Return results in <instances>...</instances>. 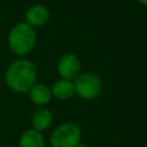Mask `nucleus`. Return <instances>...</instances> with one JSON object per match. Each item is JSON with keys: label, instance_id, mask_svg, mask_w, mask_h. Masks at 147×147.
<instances>
[{"label": "nucleus", "instance_id": "nucleus-6", "mask_svg": "<svg viewBox=\"0 0 147 147\" xmlns=\"http://www.w3.org/2000/svg\"><path fill=\"white\" fill-rule=\"evenodd\" d=\"M49 18V10L44 5H34L25 13V23L33 26L44 25Z\"/></svg>", "mask_w": 147, "mask_h": 147}, {"label": "nucleus", "instance_id": "nucleus-12", "mask_svg": "<svg viewBox=\"0 0 147 147\" xmlns=\"http://www.w3.org/2000/svg\"><path fill=\"white\" fill-rule=\"evenodd\" d=\"M140 3H142V5H145V6H147V0H138Z\"/></svg>", "mask_w": 147, "mask_h": 147}, {"label": "nucleus", "instance_id": "nucleus-2", "mask_svg": "<svg viewBox=\"0 0 147 147\" xmlns=\"http://www.w3.org/2000/svg\"><path fill=\"white\" fill-rule=\"evenodd\" d=\"M36 42V30L25 22L15 24L8 33V46L10 51L18 56L29 54L33 49Z\"/></svg>", "mask_w": 147, "mask_h": 147}, {"label": "nucleus", "instance_id": "nucleus-10", "mask_svg": "<svg viewBox=\"0 0 147 147\" xmlns=\"http://www.w3.org/2000/svg\"><path fill=\"white\" fill-rule=\"evenodd\" d=\"M53 122V115L48 109H38L32 116V129L41 132L51 126Z\"/></svg>", "mask_w": 147, "mask_h": 147}, {"label": "nucleus", "instance_id": "nucleus-11", "mask_svg": "<svg viewBox=\"0 0 147 147\" xmlns=\"http://www.w3.org/2000/svg\"><path fill=\"white\" fill-rule=\"evenodd\" d=\"M76 147H90V146H88V145H86V144H84V142H79Z\"/></svg>", "mask_w": 147, "mask_h": 147}, {"label": "nucleus", "instance_id": "nucleus-8", "mask_svg": "<svg viewBox=\"0 0 147 147\" xmlns=\"http://www.w3.org/2000/svg\"><path fill=\"white\" fill-rule=\"evenodd\" d=\"M18 147H45L44 136L34 129H29L21 134Z\"/></svg>", "mask_w": 147, "mask_h": 147}, {"label": "nucleus", "instance_id": "nucleus-9", "mask_svg": "<svg viewBox=\"0 0 147 147\" xmlns=\"http://www.w3.org/2000/svg\"><path fill=\"white\" fill-rule=\"evenodd\" d=\"M51 92H52V95L59 100H68L75 93L74 83L71 80H67V79L61 78L53 84Z\"/></svg>", "mask_w": 147, "mask_h": 147}, {"label": "nucleus", "instance_id": "nucleus-1", "mask_svg": "<svg viewBox=\"0 0 147 147\" xmlns=\"http://www.w3.org/2000/svg\"><path fill=\"white\" fill-rule=\"evenodd\" d=\"M37 77V67L32 61L17 59L8 65L5 74V82L11 91L25 93L36 84Z\"/></svg>", "mask_w": 147, "mask_h": 147}, {"label": "nucleus", "instance_id": "nucleus-7", "mask_svg": "<svg viewBox=\"0 0 147 147\" xmlns=\"http://www.w3.org/2000/svg\"><path fill=\"white\" fill-rule=\"evenodd\" d=\"M29 96L32 103L38 106L47 105L52 99V92L51 88L42 84V83H36L29 91Z\"/></svg>", "mask_w": 147, "mask_h": 147}, {"label": "nucleus", "instance_id": "nucleus-5", "mask_svg": "<svg viewBox=\"0 0 147 147\" xmlns=\"http://www.w3.org/2000/svg\"><path fill=\"white\" fill-rule=\"evenodd\" d=\"M80 60L71 53L62 55L57 62V72L62 79H75L80 74Z\"/></svg>", "mask_w": 147, "mask_h": 147}, {"label": "nucleus", "instance_id": "nucleus-4", "mask_svg": "<svg viewBox=\"0 0 147 147\" xmlns=\"http://www.w3.org/2000/svg\"><path fill=\"white\" fill-rule=\"evenodd\" d=\"M82 132L77 124L65 122L60 124L51 134L52 147H76L80 142Z\"/></svg>", "mask_w": 147, "mask_h": 147}, {"label": "nucleus", "instance_id": "nucleus-3", "mask_svg": "<svg viewBox=\"0 0 147 147\" xmlns=\"http://www.w3.org/2000/svg\"><path fill=\"white\" fill-rule=\"evenodd\" d=\"M75 93H77L82 99L93 100L96 99L102 92V80L94 72H83L79 74L74 82Z\"/></svg>", "mask_w": 147, "mask_h": 147}]
</instances>
